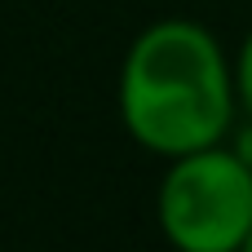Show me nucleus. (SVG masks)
Instances as JSON below:
<instances>
[{"label":"nucleus","mask_w":252,"mask_h":252,"mask_svg":"<svg viewBox=\"0 0 252 252\" xmlns=\"http://www.w3.org/2000/svg\"><path fill=\"white\" fill-rule=\"evenodd\" d=\"M226 146H230L244 164H252V115H239V120H235V128H230Z\"/></svg>","instance_id":"nucleus-4"},{"label":"nucleus","mask_w":252,"mask_h":252,"mask_svg":"<svg viewBox=\"0 0 252 252\" xmlns=\"http://www.w3.org/2000/svg\"><path fill=\"white\" fill-rule=\"evenodd\" d=\"M115 111L124 133L155 159L217 146L239 120L235 53L195 18H155L120 58Z\"/></svg>","instance_id":"nucleus-1"},{"label":"nucleus","mask_w":252,"mask_h":252,"mask_svg":"<svg viewBox=\"0 0 252 252\" xmlns=\"http://www.w3.org/2000/svg\"><path fill=\"white\" fill-rule=\"evenodd\" d=\"M155 226L173 252H239L252 230V164L226 142L164 159Z\"/></svg>","instance_id":"nucleus-2"},{"label":"nucleus","mask_w":252,"mask_h":252,"mask_svg":"<svg viewBox=\"0 0 252 252\" xmlns=\"http://www.w3.org/2000/svg\"><path fill=\"white\" fill-rule=\"evenodd\" d=\"M239 252H252V230H248V239H244V244H239Z\"/></svg>","instance_id":"nucleus-5"},{"label":"nucleus","mask_w":252,"mask_h":252,"mask_svg":"<svg viewBox=\"0 0 252 252\" xmlns=\"http://www.w3.org/2000/svg\"><path fill=\"white\" fill-rule=\"evenodd\" d=\"M235 84H239V115H252V27L235 44Z\"/></svg>","instance_id":"nucleus-3"}]
</instances>
